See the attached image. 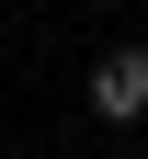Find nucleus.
Returning <instances> with one entry per match:
<instances>
[{
  "instance_id": "nucleus-1",
  "label": "nucleus",
  "mask_w": 148,
  "mask_h": 159,
  "mask_svg": "<svg viewBox=\"0 0 148 159\" xmlns=\"http://www.w3.org/2000/svg\"><path fill=\"white\" fill-rule=\"evenodd\" d=\"M91 114H103V125H137V114H148V57L137 46H103L91 57Z\"/></svg>"
}]
</instances>
